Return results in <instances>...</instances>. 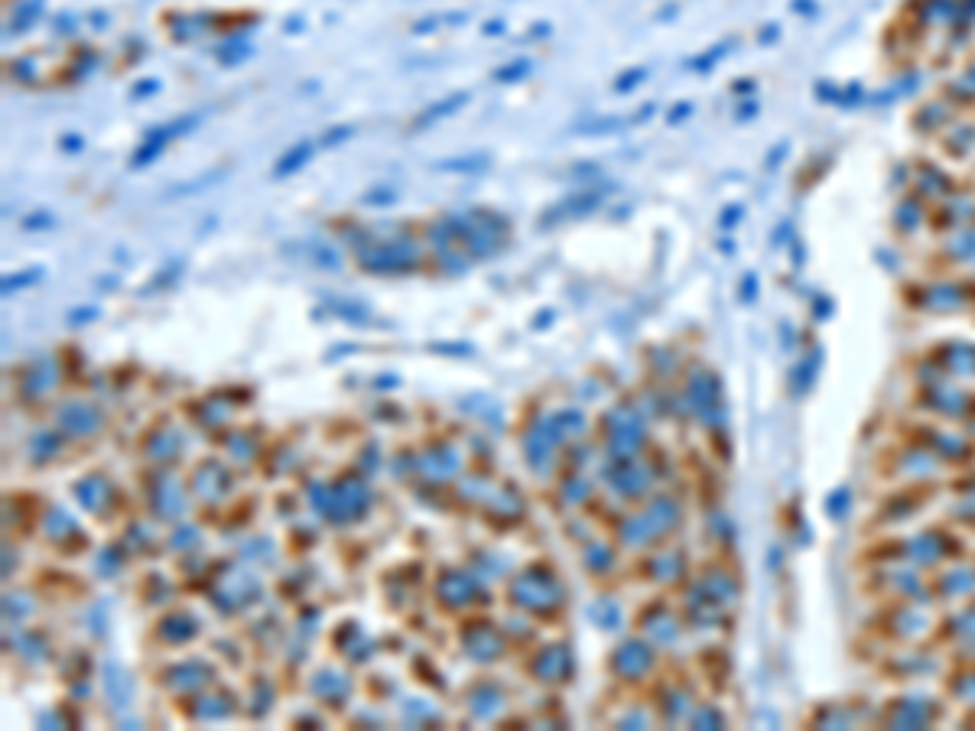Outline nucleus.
Instances as JSON below:
<instances>
[{
    "label": "nucleus",
    "instance_id": "nucleus-1",
    "mask_svg": "<svg viewBox=\"0 0 975 731\" xmlns=\"http://www.w3.org/2000/svg\"><path fill=\"white\" fill-rule=\"evenodd\" d=\"M465 101H468V91H459V95H449L446 101H439V104H433V108H426L423 114H416V117H413V124H410V130H423L426 124L442 121V117H446V114L459 111Z\"/></svg>",
    "mask_w": 975,
    "mask_h": 731
},
{
    "label": "nucleus",
    "instance_id": "nucleus-3",
    "mask_svg": "<svg viewBox=\"0 0 975 731\" xmlns=\"http://www.w3.org/2000/svg\"><path fill=\"white\" fill-rule=\"evenodd\" d=\"M39 10H43V4H39V0H26V4L17 10V26H13V30H17V33L26 30V26H30V23L36 20V13H39Z\"/></svg>",
    "mask_w": 975,
    "mask_h": 731
},
{
    "label": "nucleus",
    "instance_id": "nucleus-2",
    "mask_svg": "<svg viewBox=\"0 0 975 731\" xmlns=\"http://www.w3.org/2000/svg\"><path fill=\"white\" fill-rule=\"evenodd\" d=\"M309 153H312L309 143H299V147H293L290 153L283 156V160L277 163V169H273V173H277V176H290L293 169H299V166H303V163L309 160Z\"/></svg>",
    "mask_w": 975,
    "mask_h": 731
},
{
    "label": "nucleus",
    "instance_id": "nucleus-4",
    "mask_svg": "<svg viewBox=\"0 0 975 731\" xmlns=\"http://www.w3.org/2000/svg\"><path fill=\"white\" fill-rule=\"evenodd\" d=\"M524 72H530V62H527V59H520V62H514V65H507V69H501L494 78H498V82H514V78H517V75H524Z\"/></svg>",
    "mask_w": 975,
    "mask_h": 731
}]
</instances>
